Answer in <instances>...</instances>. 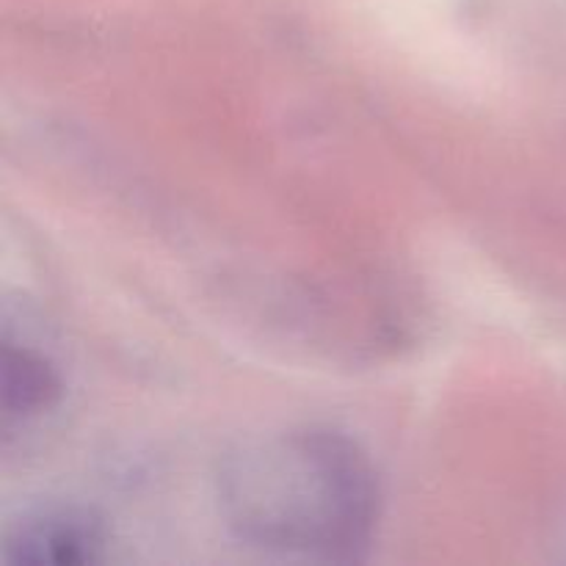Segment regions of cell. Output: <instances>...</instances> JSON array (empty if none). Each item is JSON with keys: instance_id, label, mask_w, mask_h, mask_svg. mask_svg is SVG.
Here are the masks:
<instances>
[{"instance_id": "obj_1", "label": "cell", "mask_w": 566, "mask_h": 566, "mask_svg": "<svg viewBox=\"0 0 566 566\" xmlns=\"http://www.w3.org/2000/svg\"><path fill=\"white\" fill-rule=\"evenodd\" d=\"M230 528L265 551L354 558L379 517V484L348 437L293 429L238 446L219 473Z\"/></svg>"}, {"instance_id": "obj_2", "label": "cell", "mask_w": 566, "mask_h": 566, "mask_svg": "<svg viewBox=\"0 0 566 566\" xmlns=\"http://www.w3.org/2000/svg\"><path fill=\"white\" fill-rule=\"evenodd\" d=\"M103 534L92 517L77 512H53L20 525L6 545L9 564H92L99 558Z\"/></svg>"}, {"instance_id": "obj_3", "label": "cell", "mask_w": 566, "mask_h": 566, "mask_svg": "<svg viewBox=\"0 0 566 566\" xmlns=\"http://www.w3.org/2000/svg\"><path fill=\"white\" fill-rule=\"evenodd\" d=\"M61 385L55 370L31 348H3V412L6 418H28L53 407Z\"/></svg>"}]
</instances>
